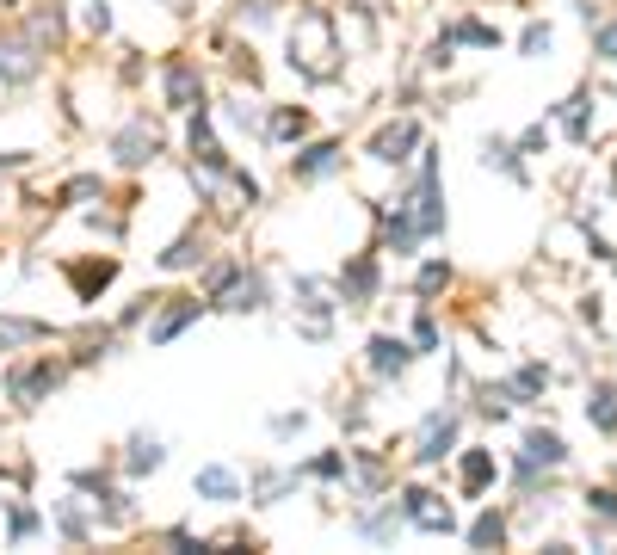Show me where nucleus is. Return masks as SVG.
Returning <instances> with one entry per match:
<instances>
[{"label": "nucleus", "mask_w": 617, "mask_h": 555, "mask_svg": "<svg viewBox=\"0 0 617 555\" xmlns=\"http://www.w3.org/2000/svg\"><path fill=\"white\" fill-rule=\"evenodd\" d=\"M290 68L303 81H334L340 74V37H334V19L321 7H303L290 19Z\"/></svg>", "instance_id": "obj_1"}, {"label": "nucleus", "mask_w": 617, "mask_h": 555, "mask_svg": "<svg viewBox=\"0 0 617 555\" xmlns=\"http://www.w3.org/2000/svg\"><path fill=\"white\" fill-rule=\"evenodd\" d=\"M260 303H266V278H260V272H235L223 290H216V309H229V315L260 309Z\"/></svg>", "instance_id": "obj_7"}, {"label": "nucleus", "mask_w": 617, "mask_h": 555, "mask_svg": "<svg viewBox=\"0 0 617 555\" xmlns=\"http://www.w3.org/2000/svg\"><path fill=\"white\" fill-rule=\"evenodd\" d=\"M420 148V124L414 118H395V124H383L377 130V142H371V161H383V167H402L408 155Z\"/></svg>", "instance_id": "obj_5"}, {"label": "nucleus", "mask_w": 617, "mask_h": 555, "mask_svg": "<svg viewBox=\"0 0 617 555\" xmlns=\"http://www.w3.org/2000/svg\"><path fill=\"white\" fill-rule=\"evenodd\" d=\"M93 192H99V179H68V185H62L68 204H75V198H93Z\"/></svg>", "instance_id": "obj_39"}, {"label": "nucleus", "mask_w": 617, "mask_h": 555, "mask_svg": "<svg viewBox=\"0 0 617 555\" xmlns=\"http://www.w3.org/2000/svg\"><path fill=\"white\" fill-rule=\"evenodd\" d=\"M87 25H93V31H112V13H105L99 0H93V7H87Z\"/></svg>", "instance_id": "obj_42"}, {"label": "nucleus", "mask_w": 617, "mask_h": 555, "mask_svg": "<svg viewBox=\"0 0 617 555\" xmlns=\"http://www.w3.org/2000/svg\"><path fill=\"white\" fill-rule=\"evenodd\" d=\"M587 512H599V518L617 525V488H587Z\"/></svg>", "instance_id": "obj_34"}, {"label": "nucleus", "mask_w": 617, "mask_h": 555, "mask_svg": "<svg viewBox=\"0 0 617 555\" xmlns=\"http://www.w3.org/2000/svg\"><path fill=\"white\" fill-rule=\"evenodd\" d=\"M31 74H38V56H31L25 44H0V81H31Z\"/></svg>", "instance_id": "obj_16"}, {"label": "nucleus", "mask_w": 617, "mask_h": 555, "mask_svg": "<svg viewBox=\"0 0 617 555\" xmlns=\"http://www.w3.org/2000/svg\"><path fill=\"white\" fill-rule=\"evenodd\" d=\"M340 296H346V309H365L371 296H377V259H371V253H358L352 266H346V278H340Z\"/></svg>", "instance_id": "obj_8"}, {"label": "nucleus", "mask_w": 617, "mask_h": 555, "mask_svg": "<svg viewBox=\"0 0 617 555\" xmlns=\"http://www.w3.org/2000/svg\"><path fill=\"white\" fill-rule=\"evenodd\" d=\"M284 488H290V475H278V469H260V475H253V494H260L266 506H272V500H278Z\"/></svg>", "instance_id": "obj_31"}, {"label": "nucleus", "mask_w": 617, "mask_h": 555, "mask_svg": "<svg viewBox=\"0 0 617 555\" xmlns=\"http://www.w3.org/2000/svg\"><path fill=\"white\" fill-rule=\"evenodd\" d=\"M543 383H550V370H543V364H525L519 377H513V395H537Z\"/></svg>", "instance_id": "obj_33"}, {"label": "nucleus", "mask_w": 617, "mask_h": 555, "mask_svg": "<svg viewBox=\"0 0 617 555\" xmlns=\"http://www.w3.org/2000/svg\"><path fill=\"white\" fill-rule=\"evenodd\" d=\"M587 420L599 432H617V383H593L587 389Z\"/></svg>", "instance_id": "obj_15"}, {"label": "nucleus", "mask_w": 617, "mask_h": 555, "mask_svg": "<svg viewBox=\"0 0 617 555\" xmlns=\"http://www.w3.org/2000/svg\"><path fill=\"white\" fill-rule=\"evenodd\" d=\"M235 272H241V266H235V259H216V266H210V278H204V284H210V290H223V284H229Z\"/></svg>", "instance_id": "obj_37"}, {"label": "nucleus", "mask_w": 617, "mask_h": 555, "mask_svg": "<svg viewBox=\"0 0 617 555\" xmlns=\"http://www.w3.org/2000/svg\"><path fill=\"white\" fill-rule=\"evenodd\" d=\"M500 537H506V518L500 512H482L476 525H469V543H476V549H500Z\"/></svg>", "instance_id": "obj_24"}, {"label": "nucleus", "mask_w": 617, "mask_h": 555, "mask_svg": "<svg viewBox=\"0 0 617 555\" xmlns=\"http://www.w3.org/2000/svg\"><path fill=\"white\" fill-rule=\"evenodd\" d=\"M445 278H451V266H439V259H432V266L420 272V290L432 296V290H445Z\"/></svg>", "instance_id": "obj_36"}, {"label": "nucleus", "mask_w": 617, "mask_h": 555, "mask_svg": "<svg viewBox=\"0 0 617 555\" xmlns=\"http://www.w3.org/2000/svg\"><path fill=\"white\" fill-rule=\"evenodd\" d=\"M482 167H500V173L525 179V167H519V148H513V142H500V136H488V142H482Z\"/></svg>", "instance_id": "obj_20"}, {"label": "nucleus", "mask_w": 617, "mask_h": 555, "mask_svg": "<svg viewBox=\"0 0 617 555\" xmlns=\"http://www.w3.org/2000/svg\"><path fill=\"white\" fill-rule=\"evenodd\" d=\"M445 44H476V50H494V44H500V31H494V25H482V19H457V25L445 31Z\"/></svg>", "instance_id": "obj_19"}, {"label": "nucleus", "mask_w": 617, "mask_h": 555, "mask_svg": "<svg viewBox=\"0 0 617 555\" xmlns=\"http://www.w3.org/2000/svg\"><path fill=\"white\" fill-rule=\"evenodd\" d=\"M62 377H68V364H50V358L19 364V370H7V395H13V407H38Z\"/></svg>", "instance_id": "obj_2"}, {"label": "nucleus", "mask_w": 617, "mask_h": 555, "mask_svg": "<svg viewBox=\"0 0 617 555\" xmlns=\"http://www.w3.org/2000/svg\"><path fill=\"white\" fill-rule=\"evenodd\" d=\"M44 321H13V315H0V346H31V340H44Z\"/></svg>", "instance_id": "obj_23"}, {"label": "nucleus", "mask_w": 617, "mask_h": 555, "mask_svg": "<svg viewBox=\"0 0 617 555\" xmlns=\"http://www.w3.org/2000/svg\"><path fill=\"white\" fill-rule=\"evenodd\" d=\"M161 81H167V105H173V111H192V105L204 99V81H198L192 62H167Z\"/></svg>", "instance_id": "obj_9"}, {"label": "nucleus", "mask_w": 617, "mask_h": 555, "mask_svg": "<svg viewBox=\"0 0 617 555\" xmlns=\"http://www.w3.org/2000/svg\"><path fill=\"white\" fill-rule=\"evenodd\" d=\"M31 531H38V512H31V506H13V537H31Z\"/></svg>", "instance_id": "obj_38"}, {"label": "nucleus", "mask_w": 617, "mask_h": 555, "mask_svg": "<svg viewBox=\"0 0 617 555\" xmlns=\"http://www.w3.org/2000/svg\"><path fill=\"white\" fill-rule=\"evenodd\" d=\"M290 167H297V179H321V173H334V167H340V142H315V148H303V155L290 161Z\"/></svg>", "instance_id": "obj_14"}, {"label": "nucleus", "mask_w": 617, "mask_h": 555, "mask_svg": "<svg viewBox=\"0 0 617 555\" xmlns=\"http://www.w3.org/2000/svg\"><path fill=\"white\" fill-rule=\"evenodd\" d=\"M112 155H118V167H149V161L161 155V130H155L149 118L124 124V130L112 136Z\"/></svg>", "instance_id": "obj_3"}, {"label": "nucleus", "mask_w": 617, "mask_h": 555, "mask_svg": "<svg viewBox=\"0 0 617 555\" xmlns=\"http://www.w3.org/2000/svg\"><path fill=\"white\" fill-rule=\"evenodd\" d=\"M402 500H408V506H402V512H408V518H414V525H420V531H432V537H445V531H451V525H457V518H451V506H445V500H439V494H426V488H408V494H402Z\"/></svg>", "instance_id": "obj_6"}, {"label": "nucleus", "mask_w": 617, "mask_h": 555, "mask_svg": "<svg viewBox=\"0 0 617 555\" xmlns=\"http://www.w3.org/2000/svg\"><path fill=\"white\" fill-rule=\"evenodd\" d=\"M587 105H593L587 93H574L568 105H556V111H562V124H568V136H587Z\"/></svg>", "instance_id": "obj_29"}, {"label": "nucleus", "mask_w": 617, "mask_h": 555, "mask_svg": "<svg viewBox=\"0 0 617 555\" xmlns=\"http://www.w3.org/2000/svg\"><path fill=\"white\" fill-rule=\"evenodd\" d=\"M593 50H599L605 62H617V19H611V25H599V37H593Z\"/></svg>", "instance_id": "obj_35"}, {"label": "nucleus", "mask_w": 617, "mask_h": 555, "mask_svg": "<svg viewBox=\"0 0 617 555\" xmlns=\"http://www.w3.org/2000/svg\"><path fill=\"white\" fill-rule=\"evenodd\" d=\"M198 494H204V500H235L241 481H235L229 469H198Z\"/></svg>", "instance_id": "obj_22"}, {"label": "nucleus", "mask_w": 617, "mask_h": 555, "mask_svg": "<svg viewBox=\"0 0 617 555\" xmlns=\"http://www.w3.org/2000/svg\"><path fill=\"white\" fill-rule=\"evenodd\" d=\"M297 426H303V414H278V420H272V432H278V438H290Z\"/></svg>", "instance_id": "obj_43"}, {"label": "nucleus", "mask_w": 617, "mask_h": 555, "mask_svg": "<svg viewBox=\"0 0 617 555\" xmlns=\"http://www.w3.org/2000/svg\"><path fill=\"white\" fill-rule=\"evenodd\" d=\"M161 463H167L161 438H130V457H124V469H130V475H155Z\"/></svg>", "instance_id": "obj_17"}, {"label": "nucleus", "mask_w": 617, "mask_h": 555, "mask_svg": "<svg viewBox=\"0 0 617 555\" xmlns=\"http://www.w3.org/2000/svg\"><path fill=\"white\" fill-rule=\"evenodd\" d=\"M167 7H173V13H186V7H192V0H167Z\"/></svg>", "instance_id": "obj_44"}, {"label": "nucleus", "mask_w": 617, "mask_h": 555, "mask_svg": "<svg viewBox=\"0 0 617 555\" xmlns=\"http://www.w3.org/2000/svg\"><path fill=\"white\" fill-rule=\"evenodd\" d=\"M550 44H556V31H550V25H525V37H519V50H525V56H550Z\"/></svg>", "instance_id": "obj_30"}, {"label": "nucleus", "mask_w": 617, "mask_h": 555, "mask_svg": "<svg viewBox=\"0 0 617 555\" xmlns=\"http://www.w3.org/2000/svg\"><path fill=\"white\" fill-rule=\"evenodd\" d=\"M56 518H62V531L75 537V543H87V518H81V506H75V500H62V506H56Z\"/></svg>", "instance_id": "obj_32"}, {"label": "nucleus", "mask_w": 617, "mask_h": 555, "mask_svg": "<svg viewBox=\"0 0 617 555\" xmlns=\"http://www.w3.org/2000/svg\"><path fill=\"white\" fill-rule=\"evenodd\" d=\"M112 272H118V259H99V266H75V290H81V296H93V290L112 284Z\"/></svg>", "instance_id": "obj_25"}, {"label": "nucleus", "mask_w": 617, "mask_h": 555, "mask_svg": "<svg viewBox=\"0 0 617 555\" xmlns=\"http://www.w3.org/2000/svg\"><path fill=\"white\" fill-rule=\"evenodd\" d=\"M402 518H408V512H395V506H383V512H365V518H358V531H365V537H389L395 525H402Z\"/></svg>", "instance_id": "obj_28"}, {"label": "nucleus", "mask_w": 617, "mask_h": 555, "mask_svg": "<svg viewBox=\"0 0 617 555\" xmlns=\"http://www.w3.org/2000/svg\"><path fill=\"white\" fill-rule=\"evenodd\" d=\"M463 494H482L488 481H494V451H463Z\"/></svg>", "instance_id": "obj_18"}, {"label": "nucleus", "mask_w": 617, "mask_h": 555, "mask_svg": "<svg viewBox=\"0 0 617 555\" xmlns=\"http://www.w3.org/2000/svg\"><path fill=\"white\" fill-rule=\"evenodd\" d=\"M309 130V111H297V105H278L272 111V136H284V142H297Z\"/></svg>", "instance_id": "obj_26"}, {"label": "nucleus", "mask_w": 617, "mask_h": 555, "mask_svg": "<svg viewBox=\"0 0 617 555\" xmlns=\"http://www.w3.org/2000/svg\"><path fill=\"white\" fill-rule=\"evenodd\" d=\"M198 259H204V247L186 235V241H173V247L161 253V266H167V272H186V266H198Z\"/></svg>", "instance_id": "obj_27"}, {"label": "nucleus", "mask_w": 617, "mask_h": 555, "mask_svg": "<svg viewBox=\"0 0 617 555\" xmlns=\"http://www.w3.org/2000/svg\"><path fill=\"white\" fill-rule=\"evenodd\" d=\"M192 155H198V167H204V173H229V155L216 148V136H210V124H204V111L192 118Z\"/></svg>", "instance_id": "obj_13"}, {"label": "nucleus", "mask_w": 617, "mask_h": 555, "mask_svg": "<svg viewBox=\"0 0 617 555\" xmlns=\"http://www.w3.org/2000/svg\"><path fill=\"white\" fill-rule=\"evenodd\" d=\"M568 463V444L556 432H525V451H519V475H525V488H537V469H562Z\"/></svg>", "instance_id": "obj_4"}, {"label": "nucleus", "mask_w": 617, "mask_h": 555, "mask_svg": "<svg viewBox=\"0 0 617 555\" xmlns=\"http://www.w3.org/2000/svg\"><path fill=\"white\" fill-rule=\"evenodd\" d=\"M192 315H198V303H173V309H161V321L149 327V340H155V346H167V340H173V333L186 327Z\"/></svg>", "instance_id": "obj_21"}, {"label": "nucleus", "mask_w": 617, "mask_h": 555, "mask_svg": "<svg viewBox=\"0 0 617 555\" xmlns=\"http://www.w3.org/2000/svg\"><path fill=\"white\" fill-rule=\"evenodd\" d=\"M297 296H303V333H309V340H321V333H328V309L334 303H321V284L315 278H297Z\"/></svg>", "instance_id": "obj_11"}, {"label": "nucleus", "mask_w": 617, "mask_h": 555, "mask_svg": "<svg viewBox=\"0 0 617 555\" xmlns=\"http://www.w3.org/2000/svg\"><path fill=\"white\" fill-rule=\"evenodd\" d=\"M451 444H457V414H432L426 432H420L414 463H439V457H451Z\"/></svg>", "instance_id": "obj_10"}, {"label": "nucleus", "mask_w": 617, "mask_h": 555, "mask_svg": "<svg viewBox=\"0 0 617 555\" xmlns=\"http://www.w3.org/2000/svg\"><path fill=\"white\" fill-rule=\"evenodd\" d=\"M408 358H414V352L395 340V333H377V340H371V370H377V377H402Z\"/></svg>", "instance_id": "obj_12"}, {"label": "nucleus", "mask_w": 617, "mask_h": 555, "mask_svg": "<svg viewBox=\"0 0 617 555\" xmlns=\"http://www.w3.org/2000/svg\"><path fill=\"white\" fill-rule=\"evenodd\" d=\"M414 340L432 352V346H439V327H432V315H420V327H414Z\"/></svg>", "instance_id": "obj_41"}, {"label": "nucleus", "mask_w": 617, "mask_h": 555, "mask_svg": "<svg viewBox=\"0 0 617 555\" xmlns=\"http://www.w3.org/2000/svg\"><path fill=\"white\" fill-rule=\"evenodd\" d=\"M340 469H346V457H340V451H328V457H315V463H309V475H340Z\"/></svg>", "instance_id": "obj_40"}]
</instances>
